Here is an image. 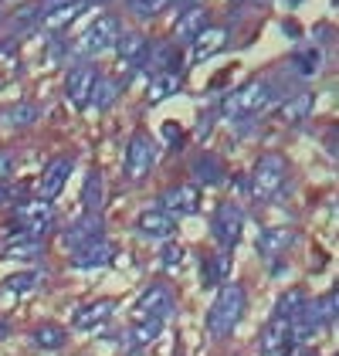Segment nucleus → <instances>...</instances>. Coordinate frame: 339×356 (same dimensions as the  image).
Wrapping results in <instances>:
<instances>
[{"mask_svg":"<svg viewBox=\"0 0 339 356\" xmlns=\"http://www.w3.org/2000/svg\"><path fill=\"white\" fill-rule=\"evenodd\" d=\"M245 309H248L245 285H241V282H224L221 292H217V299H214V305H210V312H207V332H210L214 339L231 336V332L238 329V323H241Z\"/></svg>","mask_w":339,"mask_h":356,"instance_id":"nucleus-1","label":"nucleus"},{"mask_svg":"<svg viewBox=\"0 0 339 356\" xmlns=\"http://www.w3.org/2000/svg\"><path fill=\"white\" fill-rule=\"evenodd\" d=\"M183 88V75L180 72H156V79L149 82V102H163L170 95H176Z\"/></svg>","mask_w":339,"mask_h":356,"instance_id":"nucleus-25","label":"nucleus"},{"mask_svg":"<svg viewBox=\"0 0 339 356\" xmlns=\"http://www.w3.org/2000/svg\"><path fill=\"white\" fill-rule=\"evenodd\" d=\"M95 79H99V72H95L92 65H78V68H72V72L65 75V99H68L75 109L88 106L92 88H95Z\"/></svg>","mask_w":339,"mask_h":356,"instance_id":"nucleus-14","label":"nucleus"},{"mask_svg":"<svg viewBox=\"0 0 339 356\" xmlns=\"http://www.w3.org/2000/svg\"><path fill=\"white\" fill-rule=\"evenodd\" d=\"M312 109H315V95L312 92H295L279 106V119L285 126H302L312 115Z\"/></svg>","mask_w":339,"mask_h":356,"instance_id":"nucleus-20","label":"nucleus"},{"mask_svg":"<svg viewBox=\"0 0 339 356\" xmlns=\"http://www.w3.org/2000/svg\"><path fill=\"white\" fill-rule=\"evenodd\" d=\"M115 305H119L115 299L88 302V305H82V309H75V312H72V326L78 329V332H92V329H99L102 323H109V319H113Z\"/></svg>","mask_w":339,"mask_h":356,"instance_id":"nucleus-16","label":"nucleus"},{"mask_svg":"<svg viewBox=\"0 0 339 356\" xmlns=\"http://www.w3.org/2000/svg\"><path fill=\"white\" fill-rule=\"evenodd\" d=\"M160 332H163V316H149V319H136L133 323L129 339H133V346H149Z\"/></svg>","mask_w":339,"mask_h":356,"instance_id":"nucleus-29","label":"nucleus"},{"mask_svg":"<svg viewBox=\"0 0 339 356\" xmlns=\"http://www.w3.org/2000/svg\"><path fill=\"white\" fill-rule=\"evenodd\" d=\"M183 258H187V251L176 245L173 238H170L167 245H163V251H160V261H163V268H176V265H180Z\"/></svg>","mask_w":339,"mask_h":356,"instance_id":"nucleus-36","label":"nucleus"},{"mask_svg":"<svg viewBox=\"0 0 339 356\" xmlns=\"http://www.w3.org/2000/svg\"><path fill=\"white\" fill-rule=\"evenodd\" d=\"M295 241H299L295 227H265V231L258 234V251H261L265 258H279V254H285Z\"/></svg>","mask_w":339,"mask_h":356,"instance_id":"nucleus-19","label":"nucleus"},{"mask_svg":"<svg viewBox=\"0 0 339 356\" xmlns=\"http://www.w3.org/2000/svg\"><path fill=\"white\" fill-rule=\"evenodd\" d=\"M153 160H156V143L146 136V133H136V136L129 139V146H126V156H122L126 180H133V184L146 180V173L153 170Z\"/></svg>","mask_w":339,"mask_h":356,"instance_id":"nucleus-6","label":"nucleus"},{"mask_svg":"<svg viewBox=\"0 0 339 356\" xmlns=\"http://www.w3.org/2000/svg\"><path fill=\"white\" fill-rule=\"evenodd\" d=\"M268 102H272V85L265 79H251L221 99V115L224 119H248L254 112L268 109Z\"/></svg>","mask_w":339,"mask_h":356,"instance_id":"nucleus-3","label":"nucleus"},{"mask_svg":"<svg viewBox=\"0 0 339 356\" xmlns=\"http://www.w3.org/2000/svg\"><path fill=\"white\" fill-rule=\"evenodd\" d=\"M7 332H10V326H7V323L0 319V339H7Z\"/></svg>","mask_w":339,"mask_h":356,"instance_id":"nucleus-40","label":"nucleus"},{"mask_svg":"<svg viewBox=\"0 0 339 356\" xmlns=\"http://www.w3.org/2000/svg\"><path fill=\"white\" fill-rule=\"evenodd\" d=\"M102 231H106L102 214H88V211H85L82 220H75L68 231H61V245L68 248V251H75V248H82V245H88V241H95V238H102Z\"/></svg>","mask_w":339,"mask_h":356,"instance_id":"nucleus-17","label":"nucleus"},{"mask_svg":"<svg viewBox=\"0 0 339 356\" xmlns=\"http://www.w3.org/2000/svg\"><path fill=\"white\" fill-rule=\"evenodd\" d=\"M7 173H10V160H7V153H0V184L7 180Z\"/></svg>","mask_w":339,"mask_h":356,"instance_id":"nucleus-38","label":"nucleus"},{"mask_svg":"<svg viewBox=\"0 0 339 356\" xmlns=\"http://www.w3.org/2000/svg\"><path fill=\"white\" fill-rule=\"evenodd\" d=\"M126 3H129V10H133L136 17H146V21L173 7V0H126Z\"/></svg>","mask_w":339,"mask_h":356,"instance_id":"nucleus-34","label":"nucleus"},{"mask_svg":"<svg viewBox=\"0 0 339 356\" xmlns=\"http://www.w3.org/2000/svg\"><path fill=\"white\" fill-rule=\"evenodd\" d=\"M115 55L122 61V68H140L146 65V55H149V38L140 34V31H122L119 41H115Z\"/></svg>","mask_w":339,"mask_h":356,"instance_id":"nucleus-18","label":"nucleus"},{"mask_svg":"<svg viewBox=\"0 0 339 356\" xmlns=\"http://www.w3.org/2000/svg\"><path fill=\"white\" fill-rule=\"evenodd\" d=\"M292 343V319H282V316H272L265 329H261V356H282Z\"/></svg>","mask_w":339,"mask_h":356,"instance_id":"nucleus-15","label":"nucleus"},{"mask_svg":"<svg viewBox=\"0 0 339 356\" xmlns=\"http://www.w3.org/2000/svg\"><path fill=\"white\" fill-rule=\"evenodd\" d=\"M41 238H31V234H21V238H14V241H7L3 248V258H10V261H31V258H38L41 254Z\"/></svg>","mask_w":339,"mask_h":356,"instance_id":"nucleus-27","label":"nucleus"},{"mask_svg":"<svg viewBox=\"0 0 339 356\" xmlns=\"http://www.w3.org/2000/svg\"><path fill=\"white\" fill-rule=\"evenodd\" d=\"M115 99V85L109 79H95V88H92V99L88 102H95L99 109H109Z\"/></svg>","mask_w":339,"mask_h":356,"instance_id":"nucleus-35","label":"nucleus"},{"mask_svg":"<svg viewBox=\"0 0 339 356\" xmlns=\"http://www.w3.org/2000/svg\"><path fill=\"white\" fill-rule=\"evenodd\" d=\"M288 184V163L279 153H265L258 156L248 173V197L254 204H272Z\"/></svg>","mask_w":339,"mask_h":356,"instance_id":"nucleus-2","label":"nucleus"},{"mask_svg":"<svg viewBox=\"0 0 339 356\" xmlns=\"http://www.w3.org/2000/svg\"><path fill=\"white\" fill-rule=\"evenodd\" d=\"M207 24H210V21H207V10L197 3V7L180 10V17H176V24H173V34H176V38H183V41H190V38L200 34Z\"/></svg>","mask_w":339,"mask_h":356,"instance_id":"nucleus-23","label":"nucleus"},{"mask_svg":"<svg viewBox=\"0 0 339 356\" xmlns=\"http://www.w3.org/2000/svg\"><path fill=\"white\" fill-rule=\"evenodd\" d=\"M113 258H115V245H113V241L95 238V241H88V245H82V248H75V251H72V268H78V272L106 268Z\"/></svg>","mask_w":339,"mask_h":356,"instance_id":"nucleus-12","label":"nucleus"},{"mask_svg":"<svg viewBox=\"0 0 339 356\" xmlns=\"http://www.w3.org/2000/svg\"><path fill=\"white\" fill-rule=\"evenodd\" d=\"M136 231H140L142 238H149V241H170L176 234V218L153 204V207H146L140 218H136Z\"/></svg>","mask_w":339,"mask_h":356,"instance_id":"nucleus-11","label":"nucleus"},{"mask_svg":"<svg viewBox=\"0 0 339 356\" xmlns=\"http://www.w3.org/2000/svg\"><path fill=\"white\" fill-rule=\"evenodd\" d=\"M41 278H44V272H21V275H10L3 285H7V292L10 296H28V292H34L38 285H41Z\"/></svg>","mask_w":339,"mask_h":356,"instance_id":"nucleus-31","label":"nucleus"},{"mask_svg":"<svg viewBox=\"0 0 339 356\" xmlns=\"http://www.w3.org/2000/svg\"><path fill=\"white\" fill-rule=\"evenodd\" d=\"M119 34H122V24H119V17H113V14H102V17H99V21H92V28L85 31L82 38H78V41L72 44V55H75V58L102 55V51L115 48Z\"/></svg>","mask_w":339,"mask_h":356,"instance_id":"nucleus-4","label":"nucleus"},{"mask_svg":"<svg viewBox=\"0 0 339 356\" xmlns=\"http://www.w3.org/2000/svg\"><path fill=\"white\" fill-rule=\"evenodd\" d=\"M88 3H109V0H88Z\"/></svg>","mask_w":339,"mask_h":356,"instance_id":"nucleus-41","label":"nucleus"},{"mask_svg":"<svg viewBox=\"0 0 339 356\" xmlns=\"http://www.w3.org/2000/svg\"><path fill=\"white\" fill-rule=\"evenodd\" d=\"M302 305H306V292H299V289H288L282 299H279V305H275V316H282V319H295Z\"/></svg>","mask_w":339,"mask_h":356,"instance_id":"nucleus-33","label":"nucleus"},{"mask_svg":"<svg viewBox=\"0 0 339 356\" xmlns=\"http://www.w3.org/2000/svg\"><path fill=\"white\" fill-rule=\"evenodd\" d=\"M72 156H55L51 163L41 170V180H38V197L41 200H55L58 193L65 191V184H68V177H72Z\"/></svg>","mask_w":339,"mask_h":356,"instance_id":"nucleus-13","label":"nucleus"},{"mask_svg":"<svg viewBox=\"0 0 339 356\" xmlns=\"http://www.w3.org/2000/svg\"><path fill=\"white\" fill-rule=\"evenodd\" d=\"M322 48L319 44H309V48H299L295 55H292V68H295V75H302V79H315L319 72H322Z\"/></svg>","mask_w":339,"mask_h":356,"instance_id":"nucleus-24","label":"nucleus"},{"mask_svg":"<svg viewBox=\"0 0 339 356\" xmlns=\"http://www.w3.org/2000/svg\"><path fill=\"white\" fill-rule=\"evenodd\" d=\"M34 24H38V7H34V3H28L24 10H17L14 21H10V28L14 31H31Z\"/></svg>","mask_w":339,"mask_h":356,"instance_id":"nucleus-37","label":"nucleus"},{"mask_svg":"<svg viewBox=\"0 0 339 356\" xmlns=\"http://www.w3.org/2000/svg\"><path fill=\"white\" fill-rule=\"evenodd\" d=\"M85 7H88V0H72V3H61V7H51V10H41L38 14V24L44 31H61V28H68Z\"/></svg>","mask_w":339,"mask_h":356,"instance_id":"nucleus-22","label":"nucleus"},{"mask_svg":"<svg viewBox=\"0 0 339 356\" xmlns=\"http://www.w3.org/2000/svg\"><path fill=\"white\" fill-rule=\"evenodd\" d=\"M194 177H197L200 184H221L224 180V163H221V156H214V153H204L194 160Z\"/></svg>","mask_w":339,"mask_h":356,"instance_id":"nucleus-28","label":"nucleus"},{"mask_svg":"<svg viewBox=\"0 0 339 356\" xmlns=\"http://www.w3.org/2000/svg\"><path fill=\"white\" fill-rule=\"evenodd\" d=\"M156 207L170 211L173 218H190V214H197V207H200V191L194 184H176V187L160 193Z\"/></svg>","mask_w":339,"mask_h":356,"instance_id":"nucleus-10","label":"nucleus"},{"mask_svg":"<svg viewBox=\"0 0 339 356\" xmlns=\"http://www.w3.org/2000/svg\"><path fill=\"white\" fill-rule=\"evenodd\" d=\"M227 254H214V258H204L200 261V278H204V285L210 289V285H217L221 278H224V272H227Z\"/></svg>","mask_w":339,"mask_h":356,"instance_id":"nucleus-32","label":"nucleus"},{"mask_svg":"<svg viewBox=\"0 0 339 356\" xmlns=\"http://www.w3.org/2000/svg\"><path fill=\"white\" fill-rule=\"evenodd\" d=\"M231 41V31L227 28H217V24H207V28L190 38V65H204L210 61L214 55H221Z\"/></svg>","mask_w":339,"mask_h":356,"instance_id":"nucleus-9","label":"nucleus"},{"mask_svg":"<svg viewBox=\"0 0 339 356\" xmlns=\"http://www.w3.org/2000/svg\"><path fill=\"white\" fill-rule=\"evenodd\" d=\"M106 200H109V184H106V173L102 170H92L85 177V191H82V204L88 214H102L106 211Z\"/></svg>","mask_w":339,"mask_h":356,"instance_id":"nucleus-21","label":"nucleus"},{"mask_svg":"<svg viewBox=\"0 0 339 356\" xmlns=\"http://www.w3.org/2000/svg\"><path fill=\"white\" fill-rule=\"evenodd\" d=\"M210 231H214V241L231 251V248H238L241 241V231H245V211H241V204H217V211H214V220H210Z\"/></svg>","mask_w":339,"mask_h":356,"instance_id":"nucleus-7","label":"nucleus"},{"mask_svg":"<svg viewBox=\"0 0 339 356\" xmlns=\"http://www.w3.org/2000/svg\"><path fill=\"white\" fill-rule=\"evenodd\" d=\"M38 119V109L31 106V102H17V106H10V109L0 112V122L7 126V129H24Z\"/></svg>","mask_w":339,"mask_h":356,"instance_id":"nucleus-30","label":"nucleus"},{"mask_svg":"<svg viewBox=\"0 0 339 356\" xmlns=\"http://www.w3.org/2000/svg\"><path fill=\"white\" fill-rule=\"evenodd\" d=\"M61 3H72V0H41V10H51V7H61Z\"/></svg>","mask_w":339,"mask_h":356,"instance_id":"nucleus-39","label":"nucleus"},{"mask_svg":"<svg viewBox=\"0 0 339 356\" xmlns=\"http://www.w3.org/2000/svg\"><path fill=\"white\" fill-rule=\"evenodd\" d=\"M14 224L31 234V238H44L51 227H55V207H51V200H24V204H17L14 207Z\"/></svg>","mask_w":339,"mask_h":356,"instance_id":"nucleus-5","label":"nucleus"},{"mask_svg":"<svg viewBox=\"0 0 339 356\" xmlns=\"http://www.w3.org/2000/svg\"><path fill=\"white\" fill-rule=\"evenodd\" d=\"M170 312H173V292L163 282H153V285L142 289V296L133 305V323L136 319H149V316H163L167 319Z\"/></svg>","mask_w":339,"mask_h":356,"instance_id":"nucleus-8","label":"nucleus"},{"mask_svg":"<svg viewBox=\"0 0 339 356\" xmlns=\"http://www.w3.org/2000/svg\"><path fill=\"white\" fill-rule=\"evenodd\" d=\"M31 343H34L38 350H61V346L68 343V332L58 326V323H41V326L31 332Z\"/></svg>","mask_w":339,"mask_h":356,"instance_id":"nucleus-26","label":"nucleus"}]
</instances>
